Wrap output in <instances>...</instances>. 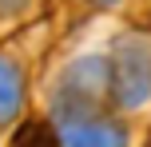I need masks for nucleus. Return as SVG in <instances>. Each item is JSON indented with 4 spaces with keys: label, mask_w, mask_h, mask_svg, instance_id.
I'll list each match as a JSON object with an SVG mask.
<instances>
[{
    "label": "nucleus",
    "mask_w": 151,
    "mask_h": 147,
    "mask_svg": "<svg viewBox=\"0 0 151 147\" xmlns=\"http://www.w3.org/2000/svg\"><path fill=\"white\" fill-rule=\"evenodd\" d=\"M16 147H56V143H52V135H48V131H40V127H28V131L20 135V143H16Z\"/></svg>",
    "instance_id": "nucleus-1"
}]
</instances>
